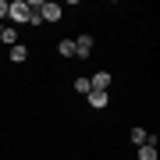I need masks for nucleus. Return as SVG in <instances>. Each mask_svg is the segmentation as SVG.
Returning <instances> with one entry per match:
<instances>
[{
	"label": "nucleus",
	"mask_w": 160,
	"mask_h": 160,
	"mask_svg": "<svg viewBox=\"0 0 160 160\" xmlns=\"http://www.w3.org/2000/svg\"><path fill=\"white\" fill-rule=\"evenodd\" d=\"M7 18H11V25H29V0H11Z\"/></svg>",
	"instance_id": "1"
},
{
	"label": "nucleus",
	"mask_w": 160,
	"mask_h": 160,
	"mask_svg": "<svg viewBox=\"0 0 160 160\" xmlns=\"http://www.w3.org/2000/svg\"><path fill=\"white\" fill-rule=\"evenodd\" d=\"M39 18L53 25V22H61V18H64V7L53 4V0H43V4H39Z\"/></svg>",
	"instance_id": "2"
},
{
	"label": "nucleus",
	"mask_w": 160,
	"mask_h": 160,
	"mask_svg": "<svg viewBox=\"0 0 160 160\" xmlns=\"http://www.w3.org/2000/svg\"><path fill=\"white\" fill-rule=\"evenodd\" d=\"M110 82H114V75H110L107 68H100V71L89 78V92H107V89H110Z\"/></svg>",
	"instance_id": "3"
},
{
	"label": "nucleus",
	"mask_w": 160,
	"mask_h": 160,
	"mask_svg": "<svg viewBox=\"0 0 160 160\" xmlns=\"http://www.w3.org/2000/svg\"><path fill=\"white\" fill-rule=\"evenodd\" d=\"M92 46H96V39H92L89 32H82V36H75V57H82V61H86L89 53H92Z\"/></svg>",
	"instance_id": "4"
},
{
	"label": "nucleus",
	"mask_w": 160,
	"mask_h": 160,
	"mask_svg": "<svg viewBox=\"0 0 160 160\" xmlns=\"http://www.w3.org/2000/svg\"><path fill=\"white\" fill-rule=\"evenodd\" d=\"M86 100H89L92 110H103V107L110 103V92H86Z\"/></svg>",
	"instance_id": "5"
},
{
	"label": "nucleus",
	"mask_w": 160,
	"mask_h": 160,
	"mask_svg": "<svg viewBox=\"0 0 160 160\" xmlns=\"http://www.w3.org/2000/svg\"><path fill=\"white\" fill-rule=\"evenodd\" d=\"M135 153H139V160H160L157 142H142V146H135Z\"/></svg>",
	"instance_id": "6"
},
{
	"label": "nucleus",
	"mask_w": 160,
	"mask_h": 160,
	"mask_svg": "<svg viewBox=\"0 0 160 160\" xmlns=\"http://www.w3.org/2000/svg\"><path fill=\"white\" fill-rule=\"evenodd\" d=\"M0 43H7V46L18 43V29L14 25H0Z\"/></svg>",
	"instance_id": "7"
},
{
	"label": "nucleus",
	"mask_w": 160,
	"mask_h": 160,
	"mask_svg": "<svg viewBox=\"0 0 160 160\" xmlns=\"http://www.w3.org/2000/svg\"><path fill=\"white\" fill-rule=\"evenodd\" d=\"M11 61L14 64H25V61H29V46H25V43H14L11 46Z\"/></svg>",
	"instance_id": "8"
},
{
	"label": "nucleus",
	"mask_w": 160,
	"mask_h": 160,
	"mask_svg": "<svg viewBox=\"0 0 160 160\" xmlns=\"http://www.w3.org/2000/svg\"><path fill=\"white\" fill-rule=\"evenodd\" d=\"M128 139H132V142H135V146H142V142H149V132H146L142 125H135V128L128 132Z\"/></svg>",
	"instance_id": "9"
},
{
	"label": "nucleus",
	"mask_w": 160,
	"mask_h": 160,
	"mask_svg": "<svg viewBox=\"0 0 160 160\" xmlns=\"http://www.w3.org/2000/svg\"><path fill=\"white\" fill-rule=\"evenodd\" d=\"M57 53H61V57H75V39H61L57 43Z\"/></svg>",
	"instance_id": "10"
},
{
	"label": "nucleus",
	"mask_w": 160,
	"mask_h": 160,
	"mask_svg": "<svg viewBox=\"0 0 160 160\" xmlns=\"http://www.w3.org/2000/svg\"><path fill=\"white\" fill-rule=\"evenodd\" d=\"M75 92H89V78H86V75L75 78Z\"/></svg>",
	"instance_id": "11"
},
{
	"label": "nucleus",
	"mask_w": 160,
	"mask_h": 160,
	"mask_svg": "<svg viewBox=\"0 0 160 160\" xmlns=\"http://www.w3.org/2000/svg\"><path fill=\"white\" fill-rule=\"evenodd\" d=\"M0 18H7V0H0Z\"/></svg>",
	"instance_id": "12"
}]
</instances>
